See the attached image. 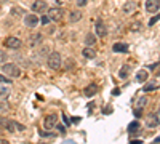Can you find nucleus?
I'll use <instances>...</instances> for the list:
<instances>
[{
  "instance_id": "obj_20",
  "label": "nucleus",
  "mask_w": 160,
  "mask_h": 144,
  "mask_svg": "<svg viewBox=\"0 0 160 144\" xmlns=\"http://www.w3.org/2000/svg\"><path fill=\"white\" fill-rule=\"evenodd\" d=\"M130 72H131V66L130 64H125V66H122V69L118 71V77L120 78H128Z\"/></svg>"
},
{
  "instance_id": "obj_33",
  "label": "nucleus",
  "mask_w": 160,
  "mask_h": 144,
  "mask_svg": "<svg viewBox=\"0 0 160 144\" xmlns=\"http://www.w3.org/2000/svg\"><path fill=\"white\" fill-rule=\"evenodd\" d=\"M11 13H24V10H22V8H13Z\"/></svg>"
},
{
  "instance_id": "obj_12",
  "label": "nucleus",
  "mask_w": 160,
  "mask_h": 144,
  "mask_svg": "<svg viewBox=\"0 0 160 144\" xmlns=\"http://www.w3.org/2000/svg\"><path fill=\"white\" fill-rule=\"evenodd\" d=\"M136 8H138V3L133 0V2H127V3L122 7V11L125 13V15H131V13L136 11Z\"/></svg>"
},
{
  "instance_id": "obj_32",
  "label": "nucleus",
  "mask_w": 160,
  "mask_h": 144,
  "mask_svg": "<svg viewBox=\"0 0 160 144\" xmlns=\"http://www.w3.org/2000/svg\"><path fill=\"white\" fill-rule=\"evenodd\" d=\"M88 3V0H77V7H85Z\"/></svg>"
},
{
  "instance_id": "obj_16",
  "label": "nucleus",
  "mask_w": 160,
  "mask_h": 144,
  "mask_svg": "<svg viewBox=\"0 0 160 144\" xmlns=\"http://www.w3.org/2000/svg\"><path fill=\"white\" fill-rule=\"evenodd\" d=\"M112 50H114V53H128V45L127 43H114Z\"/></svg>"
},
{
  "instance_id": "obj_2",
  "label": "nucleus",
  "mask_w": 160,
  "mask_h": 144,
  "mask_svg": "<svg viewBox=\"0 0 160 144\" xmlns=\"http://www.w3.org/2000/svg\"><path fill=\"white\" fill-rule=\"evenodd\" d=\"M3 74L5 75H10V77H19L21 75V69H19V66H16V64L7 62L5 66H3Z\"/></svg>"
},
{
  "instance_id": "obj_29",
  "label": "nucleus",
  "mask_w": 160,
  "mask_h": 144,
  "mask_svg": "<svg viewBox=\"0 0 160 144\" xmlns=\"http://www.w3.org/2000/svg\"><path fill=\"white\" fill-rule=\"evenodd\" d=\"M7 61V53L3 50H0V62H5Z\"/></svg>"
},
{
  "instance_id": "obj_26",
  "label": "nucleus",
  "mask_w": 160,
  "mask_h": 144,
  "mask_svg": "<svg viewBox=\"0 0 160 144\" xmlns=\"http://www.w3.org/2000/svg\"><path fill=\"white\" fill-rule=\"evenodd\" d=\"M74 66H75V62H74V59H68L66 61V69H74Z\"/></svg>"
},
{
  "instance_id": "obj_22",
  "label": "nucleus",
  "mask_w": 160,
  "mask_h": 144,
  "mask_svg": "<svg viewBox=\"0 0 160 144\" xmlns=\"http://www.w3.org/2000/svg\"><path fill=\"white\" fill-rule=\"evenodd\" d=\"M80 19H82V13H80L78 10L71 11V15H69V21H71V22H77V21H80Z\"/></svg>"
},
{
  "instance_id": "obj_24",
  "label": "nucleus",
  "mask_w": 160,
  "mask_h": 144,
  "mask_svg": "<svg viewBox=\"0 0 160 144\" xmlns=\"http://www.w3.org/2000/svg\"><path fill=\"white\" fill-rule=\"evenodd\" d=\"M141 26H142V24H141L139 21H136V22H131V24H130V29L135 31V32H138V31H141Z\"/></svg>"
},
{
  "instance_id": "obj_7",
  "label": "nucleus",
  "mask_w": 160,
  "mask_h": 144,
  "mask_svg": "<svg viewBox=\"0 0 160 144\" xmlns=\"http://www.w3.org/2000/svg\"><path fill=\"white\" fill-rule=\"evenodd\" d=\"M56 123H58V115H56V114H50V115H47V117H45V120H43V127H45L47 130H51Z\"/></svg>"
},
{
  "instance_id": "obj_36",
  "label": "nucleus",
  "mask_w": 160,
  "mask_h": 144,
  "mask_svg": "<svg viewBox=\"0 0 160 144\" xmlns=\"http://www.w3.org/2000/svg\"><path fill=\"white\" fill-rule=\"evenodd\" d=\"M154 142H160V136H157V138L154 139Z\"/></svg>"
},
{
  "instance_id": "obj_21",
  "label": "nucleus",
  "mask_w": 160,
  "mask_h": 144,
  "mask_svg": "<svg viewBox=\"0 0 160 144\" xmlns=\"http://www.w3.org/2000/svg\"><path fill=\"white\" fill-rule=\"evenodd\" d=\"M83 42H85L87 47H93V45L96 43V34H87Z\"/></svg>"
},
{
  "instance_id": "obj_13",
  "label": "nucleus",
  "mask_w": 160,
  "mask_h": 144,
  "mask_svg": "<svg viewBox=\"0 0 160 144\" xmlns=\"http://www.w3.org/2000/svg\"><path fill=\"white\" fill-rule=\"evenodd\" d=\"M24 24L28 26V27H35V26L38 24L37 15H26L24 16Z\"/></svg>"
},
{
  "instance_id": "obj_27",
  "label": "nucleus",
  "mask_w": 160,
  "mask_h": 144,
  "mask_svg": "<svg viewBox=\"0 0 160 144\" xmlns=\"http://www.w3.org/2000/svg\"><path fill=\"white\" fill-rule=\"evenodd\" d=\"M50 21H51V19H50V16H48V15H47V16L43 15V16H42V19H40V22H42L43 26H47V24H48Z\"/></svg>"
},
{
  "instance_id": "obj_25",
  "label": "nucleus",
  "mask_w": 160,
  "mask_h": 144,
  "mask_svg": "<svg viewBox=\"0 0 160 144\" xmlns=\"http://www.w3.org/2000/svg\"><path fill=\"white\" fill-rule=\"evenodd\" d=\"M146 102H148V98H146V96H142V98H139V101H138V104H136V107H139V109H142V107L146 106Z\"/></svg>"
},
{
  "instance_id": "obj_14",
  "label": "nucleus",
  "mask_w": 160,
  "mask_h": 144,
  "mask_svg": "<svg viewBox=\"0 0 160 144\" xmlns=\"http://www.w3.org/2000/svg\"><path fill=\"white\" fill-rule=\"evenodd\" d=\"M42 40H43V35L42 34H32L31 37H29V45L31 47H37V45H40L42 43Z\"/></svg>"
},
{
  "instance_id": "obj_1",
  "label": "nucleus",
  "mask_w": 160,
  "mask_h": 144,
  "mask_svg": "<svg viewBox=\"0 0 160 144\" xmlns=\"http://www.w3.org/2000/svg\"><path fill=\"white\" fill-rule=\"evenodd\" d=\"M48 66H50V69H53V71H56V69H59V67L62 66L61 55L58 53V51H53V53L48 56Z\"/></svg>"
},
{
  "instance_id": "obj_35",
  "label": "nucleus",
  "mask_w": 160,
  "mask_h": 144,
  "mask_svg": "<svg viewBox=\"0 0 160 144\" xmlns=\"http://www.w3.org/2000/svg\"><path fill=\"white\" fill-rule=\"evenodd\" d=\"M155 77H160V67H158V69L155 71Z\"/></svg>"
},
{
  "instance_id": "obj_19",
  "label": "nucleus",
  "mask_w": 160,
  "mask_h": 144,
  "mask_svg": "<svg viewBox=\"0 0 160 144\" xmlns=\"http://www.w3.org/2000/svg\"><path fill=\"white\" fill-rule=\"evenodd\" d=\"M82 55H83V58H87V59H93V58H96V51L93 50L91 47H87V48H83Z\"/></svg>"
},
{
  "instance_id": "obj_8",
  "label": "nucleus",
  "mask_w": 160,
  "mask_h": 144,
  "mask_svg": "<svg viewBox=\"0 0 160 144\" xmlns=\"http://www.w3.org/2000/svg\"><path fill=\"white\" fill-rule=\"evenodd\" d=\"M5 130H8V132H11V133H15V132H22V130H26V127L21 125V123H18V122H15V120H8Z\"/></svg>"
},
{
  "instance_id": "obj_23",
  "label": "nucleus",
  "mask_w": 160,
  "mask_h": 144,
  "mask_svg": "<svg viewBox=\"0 0 160 144\" xmlns=\"http://www.w3.org/2000/svg\"><path fill=\"white\" fill-rule=\"evenodd\" d=\"M10 96V90L7 87H0V98H8Z\"/></svg>"
},
{
  "instance_id": "obj_5",
  "label": "nucleus",
  "mask_w": 160,
  "mask_h": 144,
  "mask_svg": "<svg viewBox=\"0 0 160 144\" xmlns=\"http://www.w3.org/2000/svg\"><path fill=\"white\" fill-rule=\"evenodd\" d=\"M3 45H5L7 48L16 50V48H19V47H21V40H19L18 37H7L5 40H3Z\"/></svg>"
},
{
  "instance_id": "obj_30",
  "label": "nucleus",
  "mask_w": 160,
  "mask_h": 144,
  "mask_svg": "<svg viewBox=\"0 0 160 144\" xmlns=\"http://www.w3.org/2000/svg\"><path fill=\"white\" fill-rule=\"evenodd\" d=\"M158 19H160V15H155L154 18H151V21H149V26H154V24H155Z\"/></svg>"
},
{
  "instance_id": "obj_10",
  "label": "nucleus",
  "mask_w": 160,
  "mask_h": 144,
  "mask_svg": "<svg viewBox=\"0 0 160 144\" xmlns=\"http://www.w3.org/2000/svg\"><path fill=\"white\" fill-rule=\"evenodd\" d=\"M157 88H160V80H158V78H155V80H148V83L144 85L142 91L149 93V91H154V90H157Z\"/></svg>"
},
{
  "instance_id": "obj_34",
  "label": "nucleus",
  "mask_w": 160,
  "mask_h": 144,
  "mask_svg": "<svg viewBox=\"0 0 160 144\" xmlns=\"http://www.w3.org/2000/svg\"><path fill=\"white\" fill-rule=\"evenodd\" d=\"M130 142H131V144H142V141H141V139H131Z\"/></svg>"
},
{
  "instance_id": "obj_17",
  "label": "nucleus",
  "mask_w": 160,
  "mask_h": 144,
  "mask_svg": "<svg viewBox=\"0 0 160 144\" xmlns=\"http://www.w3.org/2000/svg\"><path fill=\"white\" fill-rule=\"evenodd\" d=\"M148 78H149V74H148V71L141 69V71H138V72H136V80H138L139 83L148 82Z\"/></svg>"
},
{
  "instance_id": "obj_3",
  "label": "nucleus",
  "mask_w": 160,
  "mask_h": 144,
  "mask_svg": "<svg viewBox=\"0 0 160 144\" xmlns=\"http://www.w3.org/2000/svg\"><path fill=\"white\" fill-rule=\"evenodd\" d=\"M146 125H148L149 128L158 127V125H160V114H155V112L149 114L148 117H146Z\"/></svg>"
},
{
  "instance_id": "obj_28",
  "label": "nucleus",
  "mask_w": 160,
  "mask_h": 144,
  "mask_svg": "<svg viewBox=\"0 0 160 144\" xmlns=\"http://www.w3.org/2000/svg\"><path fill=\"white\" fill-rule=\"evenodd\" d=\"M0 82H2V83H11V78H7L5 75L0 74Z\"/></svg>"
},
{
  "instance_id": "obj_9",
  "label": "nucleus",
  "mask_w": 160,
  "mask_h": 144,
  "mask_svg": "<svg viewBox=\"0 0 160 144\" xmlns=\"http://www.w3.org/2000/svg\"><path fill=\"white\" fill-rule=\"evenodd\" d=\"M31 8H32V11H35V13H42V11H45V10L48 8V5H47L45 0H35V2H32Z\"/></svg>"
},
{
  "instance_id": "obj_31",
  "label": "nucleus",
  "mask_w": 160,
  "mask_h": 144,
  "mask_svg": "<svg viewBox=\"0 0 160 144\" xmlns=\"http://www.w3.org/2000/svg\"><path fill=\"white\" fill-rule=\"evenodd\" d=\"M7 109H8V104L2 101V102H0V112H5Z\"/></svg>"
},
{
  "instance_id": "obj_15",
  "label": "nucleus",
  "mask_w": 160,
  "mask_h": 144,
  "mask_svg": "<svg viewBox=\"0 0 160 144\" xmlns=\"http://www.w3.org/2000/svg\"><path fill=\"white\" fill-rule=\"evenodd\" d=\"M96 93H98V87H96L95 83H91V85H88V87H85V88H83V95H85L87 98L95 96Z\"/></svg>"
},
{
  "instance_id": "obj_11",
  "label": "nucleus",
  "mask_w": 160,
  "mask_h": 144,
  "mask_svg": "<svg viewBox=\"0 0 160 144\" xmlns=\"http://www.w3.org/2000/svg\"><path fill=\"white\" fill-rule=\"evenodd\" d=\"M95 27H96V35H98V37H106V35H108V27H106V24H104L101 19L96 21Z\"/></svg>"
},
{
  "instance_id": "obj_4",
  "label": "nucleus",
  "mask_w": 160,
  "mask_h": 144,
  "mask_svg": "<svg viewBox=\"0 0 160 144\" xmlns=\"http://www.w3.org/2000/svg\"><path fill=\"white\" fill-rule=\"evenodd\" d=\"M62 15H64V11L58 7H53V8H48V16L51 21H61L62 19Z\"/></svg>"
},
{
  "instance_id": "obj_18",
  "label": "nucleus",
  "mask_w": 160,
  "mask_h": 144,
  "mask_svg": "<svg viewBox=\"0 0 160 144\" xmlns=\"http://www.w3.org/2000/svg\"><path fill=\"white\" fill-rule=\"evenodd\" d=\"M139 128H141V123H139L138 120H133V122L128 125L127 130H128V133H130V135H133V133H138V132H139Z\"/></svg>"
},
{
  "instance_id": "obj_6",
  "label": "nucleus",
  "mask_w": 160,
  "mask_h": 144,
  "mask_svg": "<svg viewBox=\"0 0 160 144\" xmlns=\"http://www.w3.org/2000/svg\"><path fill=\"white\" fill-rule=\"evenodd\" d=\"M144 7H146L148 13H157L160 8V0H146Z\"/></svg>"
}]
</instances>
